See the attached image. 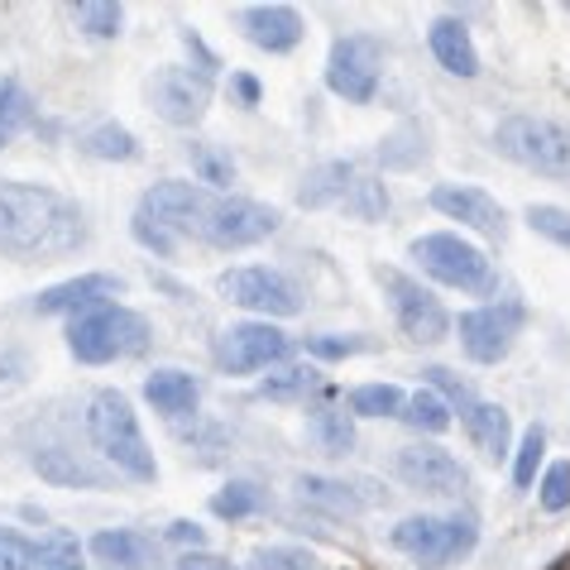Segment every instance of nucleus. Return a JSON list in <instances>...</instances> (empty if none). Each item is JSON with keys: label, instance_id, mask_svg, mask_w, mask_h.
<instances>
[{"label": "nucleus", "instance_id": "3", "mask_svg": "<svg viewBox=\"0 0 570 570\" xmlns=\"http://www.w3.org/2000/svg\"><path fill=\"white\" fill-rule=\"evenodd\" d=\"M389 542L403 551L407 561H417L422 570H446L455 561H465L480 547V522L470 513H422V518H403L389 532Z\"/></svg>", "mask_w": 570, "mask_h": 570}, {"label": "nucleus", "instance_id": "24", "mask_svg": "<svg viewBox=\"0 0 570 570\" xmlns=\"http://www.w3.org/2000/svg\"><path fill=\"white\" fill-rule=\"evenodd\" d=\"M297 499L331 513V518H360L364 509H370L345 480H326V474H297Z\"/></svg>", "mask_w": 570, "mask_h": 570}, {"label": "nucleus", "instance_id": "1", "mask_svg": "<svg viewBox=\"0 0 570 570\" xmlns=\"http://www.w3.org/2000/svg\"><path fill=\"white\" fill-rule=\"evenodd\" d=\"M87 240V216L43 183H0V255L58 259Z\"/></svg>", "mask_w": 570, "mask_h": 570}, {"label": "nucleus", "instance_id": "11", "mask_svg": "<svg viewBox=\"0 0 570 570\" xmlns=\"http://www.w3.org/2000/svg\"><path fill=\"white\" fill-rule=\"evenodd\" d=\"M528 322L522 303H489V307H474L461 316V351L474 364H499L503 355L513 351L518 331Z\"/></svg>", "mask_w": 570, "mask_h": 570}, {"label": "nucleus", "instance_id": "32", "mask_svg": "<svg viewBox=\"0 0 570 570\" xmlns=\"http://www.w3.org/2000/svg\"><path fill=\"white\" fill-rule=\"evenodd\" d=\"M259 509H264V489H259L255 480H230V484L212 499V513L226 518V522L249 518V513H259Z\"/></svg>", "mask_w": 570, "mask_h": 570}, {"label": "nucleus", "instance_id": "46", "mask_svg": "<svg viewBox=\"0 0 570 570\" xmlns=\"http://www.w3.org/2000/svg\"><path fill=\"white\" fill-rule=\"evenodd\" d=\"M178 570H235L226 557H212V551H183Z\"/></svg>", "mask_w": 570, "mask_h": 570}, {"label": "nucleus", "instance_id": "40", "mask_svg": "<svg viewBox=\"0 0 570 570\" xmlns=\"http://www.w3.org/2000/svg\"><path fill=\"white\" fill-rule=\"evenodd\" d=\"M528 226L537 230V235H547L551 245H561V249H570V212L566 207H528Z\"/></svg>", "mask_w": 570, "mask_h": 570}, {"label": "nucleus", "instance_id": "15", "mask_svg": "<svg viewBox=\"0 0 570 570\" xmlns=\"http://www.w3.org/2000/svg\"><path fill=\"white\" fill-rule=\"evenodd\" d=\"M393 470H399V480L407 489H417V494H432V499H461L465 489H470L465 465L455 461L451 451H441V446H407V451H399Z\"/></svg>", "mask_w": 570, "mask_h": 570}, {"label": "nucleus", "instance_id": "29", "mask_svg": "<svg viewBox=\"0 0 570 570\" xmlns=\"http://www.w3.org/2000/svg\"><path fill=\"white\" fill-rule=\"evenodd\" d=\"M72 20L91 39H116L120 24H125V10L116 0H82V6H72Z\"/></svg>", "mask_w": 570, "mask_h": 570}, {"label": "nucleus", "instance_id": "38", "mask_svg": "<svg viewBox=\"0 0 570 570\" xmlns=\"http://www.w3.org/2000/svg\"><path fill=\"white\" fill-rule=\"evenodd\" d=\"M542 455H547V432H542V426H528L522 441H518V455H513V484L518 489H532Z\"/></svg>", "mask_w": 570, "mask_h": 570}, {"label": "nucleus", "instance_id": "23", "mask_svg": "<svg viewBox=\"0 0 570 570\" xmlns=\"http://www.w3.org/2000/svg\"><path fill=\"white\" fill-rule=\"evenodd\" d=\"M91 557L110 570H154V542L130 528H116V532L106 528L91 537Z\"/></svg>", "mask_w": 570, "mask_h": 570}, {"label": "nucleus", "instance_id": "35", "mask_svg": "<svg viewBox=\"0 0 570 570\" xmlns=\"http://www.w3.org/2000/svg\"><path fill=\"white\" fill-rule=\"evenodd\" d=\"M187 158H193L197 183H207V187H230V183H235L230 154H220L216 145H187Z\"/></svg>", "mask_w": 570, "mask_h": 570}, {"label": "nucleus", "instance_id": "4", "mask_svg": "<svg viewBox=\"0 0 570 570\" xmlns=\"http://www.w3.org/2000/svg\"><path fill=\"white\" fill-rule=\"evenodd\" d=\"M494 149L518 168L542 178H570V125L547 116H503L494 125Z\"/></svg>", "mask_w": 570, "mask_h": 570}, {"label": "nucleus", "instance_id": "42", "mask_svg": "<svg viewBox=\"0 0 570 570\" xmlns=\"http://www.w3.org/2000/svg\"><path fill=\"white\" fill-rule=\"evenodd\" d=\"M0 570H35V542L14 528H0Z\"/></svg>", "mask_w": 570, "mask_h": 570}, {"label": "nucleus", "instance_id": "18", "mask_svg": "<svg viewBox=\"0 0 570 570\" xmlns=\"http://www.w3.org/2000/svg\"><path fill=\"white\" fill-rule=\"evenodd\" d=\"M120 293V278L116 274H82V278H68V283H53V288H43L35 297V307L43 316H58V312H97L106 307L110 297Z\"/></svg>", "mask_w": 570, "mask_h": 570}, {"label": "nucleus", "instance_id": "28", "mask_svg": "<svg viewBox=\"0 0 570 570\" xmlns=\"http://www.w3.org/2000/svg\"><path fill=\"white\" fill-rule=\"evenodd\" d=\"M35 125V97L20 87V77H0V135H14Z\"/></svg>", "mask_w": 570, "mask_h": 570}, {"label": "nucleus", "instance_id": "8", "mask_svg": "<svg viewBox=\"0 0 570 570\" xmlns=\"http://www.w3.org/2000/svg\"><path fill=\"white\" fill-rule=\"evenodd\" d=\"M278 220L283 216L274 207H264V202H255V197H216L212 193L197 240H207L216 249H249V245L268 240V235L278 230Z\"/></svg>", "mask_w": 570, "mask_h": 570}, {"label": "nucleus", "instance_id": "36", "mask_svg": "<svg viewBox=\"0 0 570 570\" xmlns=\"http://www.w3.org/2000/svg\"><path fill=\"white\" fill-rule=\"evenodd\" d=\"M345 212H351L355 220H379L389 212V187L379 183V178H355V187H351V197L341 202Z\"/></svg>", "mask_w": 570, "mask_h": 570}, {"label": "nucleus", "instance_id": "33", "mask_svg": "<svg viewBox=\"0 0 570 570\" xmlns=\"http://www.w3.org/2000/svg\"><path fill=\"white\" fill-rule=\"evenodd\" d=\"M312 432H316V441H322V451H331V455H345L355 446L351 413H336V407H316V413H312Z\"/></svg>", "mask_w": 570, "mask_h": 570}, {"label": "nucleus", "instance_id": "47", "mask_svg": "<svg viewBox=\"0 0 570 570\" xmlns=\"http://www.w3.org/2000/svg\"><path fill=\"white\" fill-rule=\"evenodd\" d=\"M235 91H240V101H245V106H255V101H259V82H255V77H235Z\"/></svg>", "mask_w": 570, "mask_h": 570}, {"label": "nucleus", "instance_id": "39", "mask_svg": "<svg viewBox=\"0 0 570 570\" xmlns=\"http://www.w3.org/2000/svg\"><path fill=\"white\" fill-rule=\"evenodd\" d=\"M537 503H542L547 513H566L570 509V461H557L542 474V484H537Z\"/></svg>", "mask_w": 570, "mask_h": 570}, {"label": "nucleus", "instance_id": "21", "mask_svg": "<svg viewBox=\"0 0 570 570\" xmlns=\"http://www.w3.org/2000/svg\"><path fill=\"white\" fill-rule=\"evenodd\" d=\"M465 436L474 441V451L484 461H503L513 451V417L499 403H474L465 413Z\"/></svg>", "mask_w": 570, "mask_h": 570}, {"label": "nucleus", "instance_id": "41", "mask_svg": "<svg viewBox=\"0 0 570 570\" xmlns=\"http://www.w3.org/2000/svg\"><path fill=\"white\" fill-rule=\"evenodd\" d=\"M255 570H316V557L303 547H264L255 551Z\"/></svg>", "mask_w": 570, "mask_h": 570}, {"label": "nucleus", "instance_id": "14", "mask_svg": "<svg viewBox=\"0 0 570 570\" xmlns=\"http://www.w3.org/2000/svg\"><path fill=\"white\" fill-rule=\"evenodd\" d=\"M207 202H212L207 187L168 178V183H154L149 193H145V202H139V216L154 220V226L164 230V235H173V240H183V235H197L202 230Z\"/></svg>", "mask_w": 570, "mask_h": 570}, {"label": "nucleus", "instance_id": "30", "mask_svg": "<svg viewBox=\"0 0 570 570\" xmlns=\"http://www.w3.org/2000/svg\"><path fill=\"white\" fill-rule=\"evenodd\" d=\"M407 426H417V432H426V436H441L451 426V407L436 399L432 389H422V393H413V399L403 403V413H399Z\"/></svg>", "mask_w": 570, "mask_h": 570}, {"label": "nucleus", "instance_id": "6", "mask_svg": "<svg viewBox=\"0 0 570 570\" xmlns=\"http://www.w3.org/2000/svg\"><path fill=\"white\" fill-rule=\"evenodd\" d=\"M422 274H432L436 283H446V288H461V293H494V264L480 245L461 240V235L451 230H436V235H422L407 249Z\"/></svg>", "mask_w": 570, "mask_h": 570}, {"label": "nucleus", "instance_id": "31", "mask_svg": "<svg viewBox=\"0 0 570 570\" xmlns=\"http://www.w3.org/2000/svg\"><path fill=\"white\" fill-rule=\"evenodd\" d=\"M403 403V389L393 384H360L351 393V417H399Z\"/></svg>", "mask_w": 570, "mask_h": 570}, {"label": "nucleus", "instance_id": "26", "mask_svg": "<svg viewBox=\"0 0 570 570\" xmlns=\"http://www.w3.org/2000/svg\"><path fill=\"white\" fill-rule=\"evenodd\" d=\"M82 149H87L91 158H110V164H130V158H139L135 135L125 130V125H116V120L91 125V130L82 135Z\"/></svg>", "mask_w": 570, "mask_h": 570}, {"label": "nucleus", "instance_id": "43", "mask_svg": "<svg viewBox=\"0 0 570 570\" xmlns=\"http://www.w3.org/2000/svg\"><path fill=\"white\" fill-rule=\"evenodd\" d=\"M307 351L322 355V360H345V355L370 351V341L364 336H307Z\"/></svg>", "mask_w": 570, "mask_h": 570}, {"label": "nucleus", "instance_id": "45", "mask_svg": "<svg viewBox=\"0 0 570 570\" xmlns=\"http://www.w3.org/2000/svg\"><path fill=\"white\" fill-rule=\"evenodd\" d=\"M168 542H178V547H187V551H207V532L197 528V522H173L168 528Z\"/></svg>", "mask_w": 570, "mask_h": 570}, {"label": "nucleus", "instance_id": "34", "mask_svg": "<svg viewBox=\"0 0 570 570\" xmlns=\"http://www.w3.org/2000/svg\"><path fill=\"white\" fill-rule=\"evenodd\" d=\"M316 384H322V374H316L312 364H288V370L268 374L259 384V393H264V399H307Z\"/></svg>", "mask_w": 570, "mask_h": 570}, {"label": "nucleus", "instance_id": "10", "mask_svg": "<svg viewBox=\"0 0 570 570\" xmlns=\"http://www.w3.org/2000/svg\"><path fill=\"white\" fill-rule=\"evenodd\" d=\"M220 293H226L235 307L259 312L264 322L268 316H297L303 312V288H297L288 274H278V268H259V264L220 274Z\"/></svg>", "mask_w": 570, "mask_h": 570}, {"label": "nucleus", "instance_id": "27", "mask_svg": "<svg viewBox=\"0 0 570 570\" xmlns=\"http://www.w3.org/2000/svg\"><path fill=\"white\" fill-rule=\"evenodd\" d=\"M35 570H87L82 542H77L68 528H53L43 542H35Z\"/></svg>", "mask_w": 570, "mask_h": 570}, {"label": "nucleus", "instance_id": "17", "mask_svg": "<svg viewBox=\"0 0 570 570\" xmlns=\"http://www.w3.org/2000/svg\"><path fill=\"white\" fill-rule=\"evenodd\" d=\"M240 29L264 53H293L297 43H303V14L293 6H245Z\"/></svg>", "mask_w": 570, "mask_h": 570}, {"label": "nucleus", "instance_id": "22", "mask_svg": "<svg viewBox=\"0 0 570 570\" xmlns=\"http://www.w3.org/2000/svg\"><path fill=\"white\" fill-rule=\"evenodd\" d=\"M355 164H341V158H331V164H316L303 187H297V202H303L307 212H322V207H341L345 197H351V187H355Z\"/></svg>", "mask_w": 570, "mask_h": 570}, {"label": "nucleus", "instance_id": "44", "mask_svg": "<svg viewBox=\"0 0 570 570\" xmlns=\"http://www.w3.org/2000/svg\"><path fill=\"white\" fill-rule=\"evenodd\" d=\"M135 240L145 245V249H154V255H164V259L178 255V240H173V235H164V230L154 226V220H145L139 212H135Z\"/></svg>", "mask_w": 570, "mask_h": 570}, {"label": "nucleus", "instance_id": "13", "mask_svg": "<svg viewBox=\"0 0 570 570\" xmlns=\"http://www.w3.org/2000/svg\"><path fill=\"white\" fill-rule=\"evenodd\" d=\"M149 101L158 110V120L178 125V130H187V125H197L202 116H207L212 106V77H202L193 68H158L149 77Z\"/></svg>", "mask_w": 570, "mask_h": 570}, {"label": "nucleus", "instance_id": "48", "mask_svg": "<svg viewBox=\"0 0 570 570\" xmlns=\"http://www.w3.org/2000/svg\"><path fill=\"white\" fill-rule=\"evenodd\" d=\"M0 149H6V135H0Z\"/></svg>", "mask_w": 570, "mask_h": 570}, {"label": "nucleus", "instance_id": "9", "mask_svg": "<svg viewBox=\"0 0 570 570\" xmlns=\"http://www.w3.org/2000/svg\"><path fill=\"white\" fill-rule=\"evenodd\" d=\"M384 77V43L374 35H341L326 53V87L351 106H370Z\"/></svg>", "mask_w": 570, "mask_h": 570}, {"label": "nucleus", "instance_id": "12", "mask_svg": "<svg viewBox=\"0 0 570 570\" xmlns=\"http://www.w3.org/2000/svg\"><path fill=\"white\" fill-rule=\"evenodd\" d=\"M288 336L268 322H235L216 336V364L226 374H255V370H268L274 360L288 355Z\"/></svg>", "mask_w": 570, "mask_h": 570}, {"label": "nucleus", "instance_id": "5", "mask_svg": "<svg viewBox=\"0 0 570 570\" xmlns=\"http://www.w3.org/2000/svg\"><path fill=\"white\" fill-rule=\"evenodd\" d=\"M145 345H149V322L120 303L72 316V326H68V351L82 364H110V360L139 355Z\"/></svg>", "mask_w": 570, "mask_h": 570}, {"label": "nucleus", "instance_id": "7", "mask_svg": "<svg viewBox=\"0 0 570 570\" xmlns=\"http://www.w3.org/2000/svg\"><path fill=\"white\" fill-rule=\"evenodd\" d=\"M374 278H379V288H384L389 307H393V322L403 326L407 341H417V345L446 341L451 316H446V307H441V297H436L432 288H422L417 278L399 274V268H384V264L374 268Z\"/></svg>", "mask_w": 570, "mask_h": 570}, {"label": "nucleus", "instance_id": "19", "mask_svg": "<svg viewBox=\"0 0 570 570\" xmlns=\"http://www.w3.org/2000/svg\"><path fill=\"white\" fill-rule=\"evenodd\" d=\"M145 399L154 403V413H164V417H193L202 403V384L183 370H154L145 379Z\"/></svg>", "mask_w": 570, "mask_h": 570}, {"label": "nucleus", "instance_id": "16", "mask_svg": "<svg viewBox=\"0 0 570 570\" xmlns=\"http://www.w3.org/2000/svg\"><path fill=\"white\" fill-rule=\"evenodd\" d=\"M432 207L441 216H451V220H461L465 230L474 235H484V240H509V216H503V207L494 197L484 193V187H465V183H441L432 187Z\"/></svg>", "mask_w": 570, "mask_h": 570}, {"label": "nucleus", "instance_id": "2", "mask_svg": "<svg viewBox=\"0 0 570 570\" xmlns=\"http://www.w3.org/2000/svg\"><path fill=\"white\" fill-rule=\"evenodd\" d=\"M87 436L110 465H116L125 480L135 484H154L158 480V465H154V451L145 432H139V417L130 399L120 389H101L97 399L87 403Z\"/></svg>", "mask_w": 570, "mask_h": 570}, {"label": "nucleus", "instance_id": "20", "mask_svg": "<svg viewBox=\"0 0 570 570\" xmlns=\"http://www.w3.org/2000/svg\"><path fill=\"white\" fill-rule=\"evenodd\" d=\"M426 43H432V58L451 77H480V53H474V39L461 20H436L426 29Z\"/></svg>", "mask_w": 570, "mask_h": 570}, {"label": "nucleus", "instance_id": "37", "mask_svg": "<svg viewBox=\"0 0 570 570\" xmlns=\"http://www.w3.org/2000/svg\"><path fill=\"white\" fill-rule=\"evenodd\" d=\"M422 374H426V384H432V393L451 407V413H461V417H465L470 407L480 403V399H474V389L465 384V379H455L451 370H441V364H432V370H422Z\"/></svg>", "mask_w": 570, "mask_h": 570}, {"label": "nucleus", "instance_id": "25", "mask_svg": "<svg viewBox=\"0 0 570 570\" xmlns=\"http://www.w3.org/2000/svg\"><path fill=\"white\" fill-rule=\"evenodd\" d=\"M29 461H35L43 480H53V484H87V489H97L106 480L101 470H91L87 461H77L68 446H39Z\"/></svg>", "mask_w": 570, "mask_h": 570}]
</instances>
